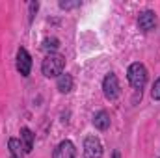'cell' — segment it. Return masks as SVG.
Masks as SVG:
<instances>
[{
	"label": "cell",
	"instance_id": "obj_1",
	"mask_svg": "<svg viewBox=\"0 0 160 158\" xmlns=\"http://www.w3.org/2000/svg\"><path fill=\"white\" fill-rule=\"evenodd\" d=\"M65 69V58L58 52H52V54H47V58L43 60L41 63V73L47 77V78H58Z\"/></svg>",
	"mask_w": 160,
	"mask_h": 158
},
{
	"label": "cell",
	"instance_id": "obj_2",
	"mask_svg": "<svg viewBox=\"0 0 160 158\" xmlns=\"http://www.w3.org/2000/svg\"><path fill=\"white\" fill-rule=\"evenodd\" d=\"M127 78H128V84H130L136 91L142 93V89H143L145 84H147V69H145V65L140 63V62L132 63V65L128 67V71H127Z\"/></svg>",
	"mask_w": 160,
	"mask_h": 158
},
{
	"label": "cell",
	"instance_id": "obj_3",
	"mask_svg": "<svg viewBox=\"0 0 160 158\" xmlns=\"http://www.w3.org/2000/svg\"><path fill=\"white\" fill-rule=\"evenodd\" d=\"M102 91H104V97L108 101H116L118 97L121 95V86H119V80L114 73H108L104 80H102Z\"/></svg>",
	"mask_w": 160,
	"mask_h": 158
},
{
	"label": "cell",
	"instance_id": "obj_4",
	"mask_svg": "<svg viewBox=\"0 0 160 158\" xmlns=\"http://www.w3.org/2000/svg\"><path fill=\"white\" fill-rule=\"evenodd\" d=\"M84 156L86 158H102V143L97 136H88L84 140Z\"/></svg>",
	"mask_w": 160,
	"mask_h": 158
},
{
	"label": "cell",
	"instance_id": "obj_5",
	"mask_svg": "<svg viewBox=\"0 0 160 158\" xmlns=\"http://www.w3.org/2000/svg\"><path fill=\"white\" fill-rule=\"evenodd\" d=\"M155 26H157V13L155 11H151V9H145V11H142L140 13V17H138V28L142 30V32H151V30H155Z\"/></svg>",
	"mask_w": 160,
	"mask_h": 158
},
{
	"label": "cell",
	"instance_id": "obj_6",
	"mask_svg": "<svg viewBox=\"0 0 160 158\" xmlns=\"http://www.w3.org/2000/svg\"><path fill=\"white\" fill-rule=\"evenodd\" d=\"M17 71L22 77H28L32 71V56L28 54L26 48H19L17 50Z\"/></svg>",
	"mask_w": 160,
	"mask_h": 158
},
{
	"label": "cell",
	"instance_id": "obj_7",
	"mask_svg": "<svg viewBox=\"0 0 160 158\" xmlns=\"http://www.w3.org/2000/svg\"><path fill=\"white\" fill-rule=\"evenodd\" d=\"M52 158H77V147H75V143L69 141V140L60 141L56 145V149H54Z\"/></svg>",
	"mask_w": 160,
	"mask_h": 158
},
{
	"label": "cell",
	"instance_id": "obj_8",
	"mask_svg": "<svg viewBox=\"0 0 160 158\" xmlns=\"http://www.w3.org/2000/svg\"><path fill=\"white\" fill-rule=\"evenodd\" d=\"M34 138H36V134L30 128H21V143H22L24 153H30L34 149Z\"/></svg>",
	"mask_w": 160,
	"mask_h": 158
},
{
	"label": "cell",
	"instance_id": "obj_9",
	"mask_svg": "<svg viewBox=\"0 0 160 158\" xmlns=\"http://www.w3.org/2000/svg\"><path fill=\"white\" fill-rule=\"evenodd\" d=\"M56 86H58V89H60L62 93H69V91L73 89V86H75L73 77L67 75V73H62V75L58 77V80H56Z\"/></svg>",
	"mask_w": 160,
	"mask_h": 158
},
{
	"label": "cell",
	"instance_id": "obj_10",
	"mask_svg": "<svg viewBox=\"0 0 160 158\" xmlns=\"http://www.w3.org/2000/svg\"><path fill=\"white\" fill-rule=\"evenodd\" d=\"M8 147H9V158H24V149H22L21 140L11 138L8 141Z\"/></svg>",
	"mask_w": 160,
	"mask_h": 158
},
{
	"label": "cell",
	"instance_id": "obj_11",
	"mask_svg": "<svg viewBox=\"0 0 160 158\" xmlns=\"http://www.w3.org/2000/svg\"><path fill=\"white\" fill-rule=\"evenodd\" d=\"M93 125H95V128H99V130H106V128L110 126V116H108L104 110L97 112V114L93 116Z\"/></svg>",
	"mask_w": 160,
	"mask_h": 158
},
{
	"label": "cell",
	"instance_id": "obj_12",
	"mask_svg": "<svg viewBox=\"0 0 160 158\" xmlns=\"http://www.w3.org/2000/svg\"><path fill=\"white\" fill-rule=\"evenodd\" d=\"M43 50H47L48 54H52V52H56V48L60 47V41L56 39V37H47V39L43 41Z\"/></svg>",
	"mask_w": 160,
	"mask_h": 158
},
{
	"label": "cell",
	"instance_id": "obj_13",
	"mask_svg": "<svg viewBox=\"0 0 160 158\" xmlns=\"http://www.w3.org/2000/svg\"><path fill=\"white\" fill-rule=\"evenodd\" d=\"M151 97H153L155 101H160V78H157V80H155V84H153Z\"/></svg>",
	"mask_w": 160,
	"mask_h": 158
},
{
	"label": "cell",
	"instance_id": "obj_14",
	"mask_svg": "<svg viewBox=\"0 0 160 158\" xmlns=\"http://www.w3.org/2000/svg\"><path fill=\"white\" fill-rule=\"evenodd\" d=\"M78 6H80L78 0H77V2H63V0L60 2V7H62V9H73V7H78Z\"/></svg>",
	"mask_w": 160,
	"mask_h": 158
},
{
	"label": "cell",
	"instance_id": "obj_15",
	"mask_svg": "<svg viewBox=\"0 0 160 158\" xmlns=\"http://www.w3.org/2000/svg\"><path fill=\"white\" fill-rule=\"evenodd\" d=\"M38 7H39V4H38V2H32V4H30V22L34 21V15H36Z\"/></svg>",
	"mask_w": 160,
	"mask_h": 158
},
{
	"label": "cell",
	"instance_id": "obj_16",
	"mask_svg": "<svg viewBox=\"0 0 160 158\" xmlns=\"http://www.w3.org/2000/svg\"><path fill=\"white\" fill-rule=\"evenodd\" d=\"M114 158H121V155H119V151H114Z\"/></svg>",
	"mask_w": 160,
	"mask_h": 158
}]
</instances>
